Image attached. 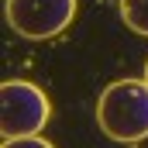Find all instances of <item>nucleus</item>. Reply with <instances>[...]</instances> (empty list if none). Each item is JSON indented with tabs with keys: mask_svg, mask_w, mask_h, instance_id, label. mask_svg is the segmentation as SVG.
<instances>
[{
	"mask_svg": "<svg viewBox=\"0 0 148 148\" xmlns=\"http://www.w3.org/2000/svg\"><path fill=\"white\" fill-rule=\"evenodd\" d=\"M100 131L121 141L138 145L148 138V83L145 79H117L100 93L97 103Z\"/></svg>",
	"mask_w": 148,
	"mask_h": 148,
	"instance_id": "1",
	"label": "nucleus"
},
{
	"mask_svg": "<svg viewBox=\"0 0 148 148\" xmlns=\"http://www.w3.org/2000/svg\"><path fill=\"white\" fill-rule=\"evenodd\" d=\"M52 117V103L45 90L28 79H7L0 86V131L3 138L38 134Z\"/></svg>",
	"mask_w": 148,
	"mask_h": 148,
	"instance_id": "2",
	"label": "nucleus"
},
{
	"mask_svg": "<svg viewBox=\"0 0 148 148\" xmlns=\"http://www.w3.org/2000/svg\"><path fill=\"white\" fill-rule=\"evenodd\" d=\"M76 17V0H7V24L28 41L59 38Z\"/></svg>",
	"mask_w": 148,
	"mask_h": 148,
	"instance_id": "3",
	"label": "nucleus"
},
{
	"mask_svg": "<svg viewBox=\"0 0 148 148\" xmlns=\"http://www.w3.org/2000/svg\"><path fill=\"white\" fill-rule=\"evenodd\" d=\"M121 17L134 35L148 38V0H121Z\"/></svg>",
	"mask_w": 148,
	"mask_h": 148,
	"instance_id": "4",
	"label": "nucleus"
},
{
	"mask_svg": "<svg viewBox=\"0 0 148 148\" xmlns=\"http://www.w3.org/2000/svg\"><path fill=\"white\" fill-rule=\"evenodd\" d=\"M3 148H55V145L38 134H28V138H3Z\"/></svg>",
	"mask_w": 148,
	"mask_h": 148,
	"instance_id": "5",
	"label": "nucleus"
},
{
	"mask_svg": "<svg viewBox=\"0 0 148 148\" xmlns=\"http://www.w3.org/2000/svg\"><path fill=\"white\" fill-rule=\"evenodd\" d=\"M145 83H148V62H145Z\"/></svg>",
	"mask_w": 148,
	"mask_h": 148,
	"instance_id": "6",
	"label": "nucleus"
}]
</instances>
